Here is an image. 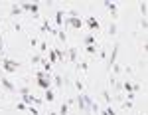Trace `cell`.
I'll list each match as a JSON object with an SVG mask.
<instances>
[{
	"instance_id": "6da1fadb",
	"label": "cell",
	"mask_w": 148,
	"mask_h": 115,
	"mask_svg": "<svg viewBox=\"0 0 148 115\" xmlns=\"http://www.w3.org/2000/svg\"><path fill=\"white\" fill-rule=\"evenodd\" d=\"M2 69L6 71V73H16V69L20 68V64L18 62H14V60H8V58H2Z\"/></svg>"
},
{
	"instance_id": "7a4b0ae2",
	"label": "cell",
	"mask_w": 148,
	"mask_h": 115,
	"mask_svg": "<svg viewBox=\"0 0 148 115\" xmlns=\"http://www.w3.org/2000/svg\"><path fill=\"white\" fill-rule=\"evenodd\" d=\"M20 8H22V10H26V12H32V16H34V18H40V6H38V4L22 2V4H20Z\"/></svg>"
},
{
	"instance_id": "3957f363",
	"label": "cell",
	"mask_w": 148,
	"mask_h": 115,
	"mask_svg": "<svg viewBox=\"0 0 148 115\" xmlns=\"http://www.w3.org/2000/svg\"><path fill=\"white\" fill-rule=\"evenodd\" d=\"M116 56H119V44H114L113 52H111V56H107V69L111 71V68L114 66V62H116Z\"/></svg>"
},
{
	"instance_id": "277c9868",
	"label": "cell",
	"mask_w": 148,
	"mask_h": 115,
	"mask_svg": "<svg viewBox=\"0 0 148 115\" xmlns=\"http://www.w3.org/2000/svg\"><path fill=\"white\" fill-rule=\"evenodd\" d=\"M0 85H2V87H4L6 91H10V93H16V85H14V83H12V81L8 80L6 76H0Z\"/></svg>"
},
{
	"instance_id": "5b68a950",
	"label": "cell",
	"mask_w": 148,
	"mask_h": 115,
	"mask_svg": "<svg viewBox=\"0 0 148 115\" xmlns=\"http://www.w3.org/2000/svg\"><path fill=\"white\" fill-rule=\"evenodd\" d=\"M103 4H105V8H107V10L113 14V22H114V20L119 18V10H116V4H114V2H111V0H105Z\"/></svg>"
},
{
	"instance_id": "8992f818",
	"label": "cell",
	"mask_w": 148,
	"mask_h": 115,
	"mask_svg": "<svg viewBox=\"0 0 148 115\" xmlns=\"http://www.w3.org/2000/svg\"><path fill=\"white\" fill-rule=\"evenodd\" d=\"M63 24H65V26H71V28H75V30H79L81 26H83V20L77 16V18H67V20H63Z\"/></svg>"
},
{
	"instance_id": "52a82bcc",
	"label": "cell",
	"mask_w": 148,
	"mask_h": 115,
	"mask_svg": "<svg viewBox=\"0 0 148 115\" xmlns=\"http://www.w3.org/2000/svg\"><path fill=\"white\" fill-rule=\"evenodd\" d=\"M40 30H42L44 34H46V32H47V34H53V36L57 34V30H56V28H53V26H51L49 22H47V20H44V22H42V26H40Z\"/></svg>"
},
{
	"instance_id": "ba28073f",
	"label": "cell",
	"mask_w": 148,
	"mask_h": 115,
	"mask_svg": "<svg viewBox=\"0 0 148 115\" xmlns=\"http://www.w3.org/2000/svg\"><path fill=\"white\" fill-rule=\"evenodd\" d=\"M38 85L46 91V89H51V76L49 78H38Z\"/></svg>"
},
{
	"instance_id": "9c48e42d",
	"label": "cell",
	"mask_w": 148,
	"mask_h": 115,
	"mask_svg": "<svg viewBox=\"0 0 148 115\" xmlns=\"http://www.w3.org/2000/svg\"><path fill=\"white\" fill-rule=\"evenodd\" d=\"M85 24H87V26H89L91 30H99V28H101V22H99V20H97L95 16H89V18L85 20Z\"/></svg>"
},
{
	"instance_id": "30bf717a",
	"label": "cell",
	"mask_w": 148,
	"mask_h": 115,
	"mask_svg": "<svg viewBox=\"0 0 148 115\" xmlns=\"http://www.w3.org/2000/svg\"><path fill=\"white\" fill-rule=\"evenodd\" d=\"M63 16H65V12H63V10H57L56 12V18H53V22H56V30L63 26Z\"/></svg>"
},
{
	"instance_id": "8fae6325",
	"label": "cell",
	"mask_w": 148,
	"mask_h": 115,
	"mask_svg": "<svg viewBox=\"0 0 148 115\" xmlns=\"http://www.w3.org/2000/svg\"><path fill=\"white\" fill-rule=\"evenodd\" d=\"M75 103L79 107V111H85V95H83V93H79V95L75 97Z\"/></svg>"
},
{
	"instance_id": "7c38bea8",
	"label": "cell",
	"mask_w": 148,
	"mask_h": 115,
	"mask_svg": "<svg viewBox=\"0 0 148 115\" xmlns=\"http://www.w3.org/2000/svg\"><path fill=\"white\" fill-rule=\"evenodd\" d=\"M67 58L73 62V64H77V48H69L67 50Z\"/></svg>"
},
{
	"instance_id": "4fadbf2b",
	"label": "cell",
	"mask_w": 148,
	"mask_h": 115,
	"mask_svg": "<svg viewBox=\"0 0 148 115\" xmlns=\"http://www.w3.org/2000/svg\"><path fill=\"white\" fill-rule=\"evenodd\" d=\"M44 99H46L47 103H51V101L56 99V91H53V89H46V95H44Z\"/></svg>"
},
{
	"instance_id": "5bb4252c",
	"label": "cell",
	"mask_w": 148,
	"mask_h": 115,
	"mask_svg": "<svg viewBox=\"0 0 148 115\" xmlns=\"http://www.w3.org/2000/svg\"><path fill=\"white\" fill-rule=\"evenodd\" d=\"M51 81H53V85H56V87H63V78H61V76H51Z\"/></svg>"
},
{
	"instance_id": "9a60e30c",
	"label": "cell",
	"mask_w": 148,
	"mask_h": 115,
	"mask_svg": "<svg viewBox=\"0 0 148 115\" xmlns=\"http://www.w3.org/2000/svg\"><path fill=\"white\" fill-rule=\"evenodd\" d=\"M22 8H20V4H12V8H10V14L12 16H20V14H22Z\"/></svg>"
},
{
	"instance_id": "2e32d148",
	"label": "cell",
	"mask_w": 148,
	"mask_h": 115,
	"mask_svg": "<svg viewBox=\"0 0 148 115\" xmlns=\"http://www.w3.org/2000/svg\"><path fill=\"white\" fill-rule=\"evenodd\" d=\"M101 95H103V101L111 105V101H113V97H111V93H109V89H103V91H101Z\"/></svg>"
},
{
	"instance_id": "e0dca14e",
	"label": "cell",
	"mask_w": 148,
	"mask_h": 115,
	"mask_svg": "<svg viewBox=\"0 0 148 115\" xmlns=\"http://www.w3.org/2000/svg\"><path fill=\"white\" fill-rule=\"evenodd\" d=\"M75 66H77V69H79V71H83V73L89 69V64H87V62H77Z\"/></svg>"
},
{
	"instance_id": "ac0fdd59",
	"label": "cell",
	"mask_w": 148,
	"mask_h": 115,
	"mask_svg": "<svg viewBox=\"0 0 148 115\" xmlns=\"http://www.w3.org/2000/svg\"><path fill=\"white\" fill-rule=\"evenodd\" d=\"M56 54H57V60L65 62V58H67V50H56Z\"/></svg>"
},
{
	"instance_id": "d6986e66",
	"label": "cell",
	"mask_w": 148,
	"mask_h": 115,
	"mask_svg": "<svg viewBox=\"0 0 148 115\" xmlns=\"http://www.w3.org/2000/svg\"><path fill=\"white\" fill-rule=\"evenodd\" d=\"M57 40H59V42H63V44H65V40H67V34H65V32H63V30H57Z\"/></svg>"
},
{
	"instance_id": "ffe728a7",
	"label": "cell",
	"mask_w": 148,
	"mask_h": 115,
	"mask_svg": "<svg viewBox=\"0 0 148 115\" xmlns=\"http://www.w3.org/2000/svg\"><path fill=\"white\" fill-rule=\"evenodd\" d=\"M83 42H85V46H95V36H85V40H83Z\"/></svg>"
},
{
	"instance_id": "44dd1931",
	"label": "cell",
	"mask_w": 148,
	"mask_h": 115,
	"mask_svg": "<svg viewBox=\"0 0 148 115\" xmlns=\"http://www.w3.org/2000/svg\"><path fill=\"white\" fill-rule=\"evenodd\" d=\"M47 58H49V64H56V62H57V54H56V50L47 52Z\"/></svg>"
},
{
	"instance_id": "7402d4cb",
	"label": "cell",
	"mask_w": 148,
	"mask_h": 115,
	"mask_svg": "<svg viewBox=\"0 0 148 115\" xmlns=\"http://www.w3.org/2000/svg\"><path fill=\"white\" fill-rule=\"evenodd\" d=\"M69 111V103L65 101V103H61V107H59V115H67Z\"/></svg>"
},
{
	"instance_id": "603a6c76",
	"label": "cell",
	"mask_w": 148,
	"mask_h": 115,
	"mask_svg": "<svg viewBox=\"0 0 148 115\" xmlns=\"http://www.w3.org/2000/svg\"><path fill=\"white\" fill-rule=\"evenodd\" d=\"M99 115H116V111H114L113 107H111V105H109V107H107V109H105V111H99Z\"/></svg>"
},
{
	"instance_id": "cb8c5ba5",
	"label": "cell",
	"mask_w": 148,
	"mask_h": 115,
	"mask_svg": "<svg viewBox=\"0 0 148 115\" xmlns=\"http://www.w3.org/2000/svg\"><path fill=\"white\" fill-rule=\"evenodd\" d=\"M38 48H40V52H38V54H42V56H44V54H46V50H47V44H46V42H40Z\"/></svg>"
},
{
	"instance_id": "d4e9b609",
	"label": "cell",
	"mask_w": 148,
	"mask_h": 115,
	"mask_svg": "<svg viewBox=\"0 0 148 115\" xmlns=\"http://www.w3.org/2000/svg\"><path fill=\"white\" fill-rule=\"evenodd\" d=\"M42 60H44L42 54H34V56H32V64H42Z\"/></svg>"
},
{
	"instance_id": "484cf974",
	"label": "cell",
	"mask_w": 148,
	"mask_h": 115,
	"mask_svg": "<svg viewBox=\"0 0 148 115\" xmlns=\"http://www.w3.org/2000/svg\"><path fill=\"white\" fill-rule=\"evenodd\" d=\"M138 8H140V14H142V18H144V16H146V2H140Z\"/></svg>"
},
{
	"instance_id": "4316f807",
	"label": "cell",
	"mask_w": 148,
	"mask_h": 115,
	"mask_svg": "<svg viewBox=\"0 0 148 115\" xmlns=\"http://www.w3.org/2000/svg\"><path fill=\"white\" fill-rule=\"evenodd\" d=\"M83 87H85V85H83V81H81V80H77V81H75V89H77V91H83Z\"/></svg>"
},
{
	"instance_id": "83f0119b",
	"label": "cell",
	"mask_w": 148,
	"mask_h": 115,
	"mask_svg": "<svg viewBox=\"0 0 148 115\" xmlns=\"http://www.w3.org/2000/svg\"><path fill=\"white\" fill-rule=\"evenodd\" d=\"M109 34H111V36L116 34V24H114V22H111V26H109Z\"/></svg>"
},
{
	"instance_id": "f1b7e54d",
	"label": "cell",
	"mask_w": 148,
	"mask_h": 115,
	"mask_svg": "<svg viewBox=\"0 0 148 115\" xmlns=\"http://www.w3.org/2000/svg\"><path fill=\"white\" fill-rule=\"evenodd\" d=\"M28 113H30V115H40V113H38V109H36L34 105H28Z\"/></svg>"
},
{
	"instance_id": "f546056e",
	"label": "cell",
	"mask_w": 148,
	"mask_h": 115,
	"mask_svg": "<svg viewBox=\"0 0 148 115\" xmlns=\"http://www.w3.org/2000/svg\"><path fill=\"white\" fill-rule=\"evenodd\" d=\"M18 93H20V95H26V93H30V87H28V85H26V87H20Z\"/></svg>"
},
{
	"instance_id": "4dcf8cb0",
	"label": "cell",
	"mask_w": 148,
	"mask_h": 115,
	"mask_svg": "<svg viewBox=\"0 0 148 115\" xmlns=\"http://www.w3.org/2000/svg\"><path fill=\"white\" fill-rule=\"evenodd\" d=\"M97 52V46H87V54H95Z\"/></svg>"
},
{
	"instance_id": "1f68e13d",
	"label": "cell",
	"mask_w": 148,
	"mask_h": 115,
	"mask_svg": "<svg viewBox=\"0 0 148 115\" xmlns=\"http://www.w3.org/2000/svg\"><path fill=\"white\" fill-rule=\"evenodd\" d=\"M130 107H132V101H125V103H123V109H130Z\"/></svg>"
},
{
	"instance_id": "d6a6232c",
	"label": "cell",
	"mask_w": 148,
	"mask_h": 115,
	"mask_svg": "<svg viewBox=\"0 0 148 115\" xmlns=\"http://www.w3.org/2000/svg\"><path fill=\"white\" fill-rule=\"evenodd\" d=\"M146 26H148L146 18H142V20H140V28H142V30H146Z\"/></svg>"
},
{
	"instance_id": "836d02e7",
	"label": "cell",
	"mask_w": 148,
	"mask_h": 115,
	"mask_svg": "<svg viewBox=\"0 0 148 115\" xmlns=\"http://www.w3.org/2000/svg\"><path fill=\"white\" fill-rule=\"evenodd\" d=\"M99 58H101V60H107V52L101 50V52H99Z\"/></svg>"
},
{
	"instance_id": "e575fe53",
	"label": "cell",
	"mask_w": 148,
	"mask_h": 115,
	"mask_svg": "<svg viewBox=\"0 0 148 115\" xmlns=\"http://www.w3.org/2000/svg\"><path fill=\"white\" fill-rule=\"evenodd\" d=\"M126 99H128V101H132V99H134V93L128 91V93H126Z\"/></svg>"
},
{
	"instance_id": "d590c367",
	"label": "cell",
	"mask_w": 148,
	"mask_h": 115,
	"mask_svg": "<svg viewBox=\"0 0 148 115\" xmlns=\"http://www.w3.org/2000/svg\"><path fill=\"white\" fill-rule=\"evenodd\" d=\"M2 54H4V40L0 38V56H2Z\"/></svg>"
},
{
	"instance_id": "8d00e7d4",
	"label": "cell",
	"mask_w": 148,
	"mask_h": 115,
	"mask_svg": "<svg viewBox=\"0 0 148 115\" xmlns=\"http://www.w3.org/2000/svg\"><path fill=\"white\" fill-rule=\"evenodd\" d=\"M30 46H32V48L38 46V40H36V38H32V40H30Z\"/></svg>"
}]
</instances>
